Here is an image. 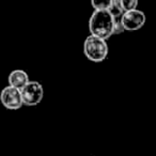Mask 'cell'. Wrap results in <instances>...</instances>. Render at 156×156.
Here are the masks:
<instances>
[{
    "instance_id": "cell-1",
    "label": "cell",
    "mask_w": 156,
    "mask_h": 156,
    "mask_svg": "<svg viewBox=\"0 0 156 156\" xmlns=\"http://www.w3.org/2000/svg\"><path fill=\"white\" fill-rule=\"evenodd\" d=\"M115 18L108 10L94 11L89 20V30L92 35L108 40L113 35Z\"/></svg>"
},
{
    "instance_id": "cell-10",
    "label": "cell",
    "mask_w": 156,
    "mask_h": 156,
    "mask_svg": "<svg viewBox=\"0 0 156 156\" xmlns=\"http://www.w3.org/2000/svg\"><path fill=\"white\" fill-rule=\"evenodd\" d=\"M124 31H126L125 27L123 25L122 22V18H115V30H113V35L117 34H121Z\"/></svg>"
},
{
    "instance_id": "cell-2",
    "label": "cell",
    "mask_w": 156,
    "mask_h": 156,
    "mask_svg": "<svg viewBox=\"0 0 156 156\" xmlns=\"http://www.w3.org/2000/svg\"><path fill=\"white\" fill-rule=\"evenodd\" d=\"M108 44L102 37L90 34L83 42V55L91 62H103L108 56Z\"/></svg>"
},
{
    "instance_id": "cell-3",
    "label": "cell",
    "mask_w": 156,
    "mask_h": 156,
    "mask_svg": "<svg viewBox=\"0 0 156 156\" xmlns=\"http://www.w3.org/2000/svg\"><path fill=\"white\" fill-rule=\"evenodd\" d=\"M22 95L24 105L26 106H37L43 101L44 88L39 81L30 80L22 89Z\"/></svg>"
},
{
    "instance_id": "cell-5",
    "label": "cell",
    "mask_w": 156,
    "mask_h": 156,
    "mask_svg": "<svg viewBox=\"0 0 156 156\" xmlns=\"http://www.w3.org/2000/svg\"><path fill=\"white\" fill-rule=\"evenodd\" d=\"M122 22L126 31H137L145 25L147 16L142 11L136 9L133 11H127L122 17Z\"/></svg>"
},
{
    "instance_id": "cell-8",
    "label": "cell",
    "mask_w": 156,
    "mask_h": 156,
    "mask_svg": "<svg viewBox=\"0 0 156 156\" xmlns=\"http://www.w3.org/2000/svg\"><path fill=\"white\" fill-rule=\"evenodd\" d=\"M112 0H91V5L94 11H105L108 10Z\"/></svg>"
},
{
    "instance_id": "cell-7",
    "label": "cell",
    "mask_w": 156,
    "mask_h": 156,
    "mask_svg": "<svg viewBox=\"0 0 156 156\" xmlns=\"http://www.w3.org/2000/svg\"><path fill=\"white\" fill-rule=\"evenodd\" d=\"M108 11L110 12V14L115 18H122L126 12L123 7V5H122L121 0H112Z\"/></svg>"
},
{
    "instance_id": "cell-4",
    "label": "cell",
    "mask_w": 156,
    "mask_h": 156,
    "mask_svg": "<svg viewBox=\"0 0 156 156\" xmlns=\"http://www.w3.org/2000/svg\"><path fill=\"white\" fill-rule=\"evenodd\" d=\"M0 101L3 106L10 110H17L22 108V106L24 105L22 90L12 86H7L5 88H3L0 93Z\"/></svg>"
},
{
    "instance_id": "cell-9",
    "label": "cell",
    "mask_w": 156,
    "mask_h": 156,
    "mask_svg": "<svg viewBox=\"0 0 156 156\" xmlns=\"http://www.w3.org/2000/svg\"><path fill=\"white\" fill-rule=\"evenodd\" d=\"M121 1L126 12L136 10L139 5V0H121Z\"/></svg>"
},
{
    "instance_id": "cell-6",
    "label": "cell",
    "mask_w": 156,
    "mask_h": 156,
    "mask_svg": "<svg viewBox=\"0 0 156 156\" xmlns=\"http://www.w3.org/2000/svg\"><path fill=\"white\" fill-rule=\"evenodd\" d=\"M29 81H30V79H29L28 73L26 71H23V69H14L10 73L9 77H8L9 86L17 88L20 90H22Z\"/></svg>"
}]
</instances>
